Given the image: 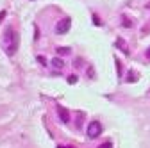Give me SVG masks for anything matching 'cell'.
<instances>
[{"mask_svg": "<svg viewBox=\"0 0 150 148\" xmlns=\"http://www.w3.org/2000/svg\"><path fill=\"white\" fill-rule=\"evenodd\" d=\"M2 47L6 50L7 55H13L18 48V34L14 32V29L9 25L6 27V32H4V38H2Z\"/></svg>", "mask_w": 150, "mask_h": 148, "instance_id": "6da1fadb", "label": "cell"}, {"mask_svg": "<svg viewBox=\"0 0 150 148\" xmlns=\"http://www.w3.org/2000/svg\"><path fill=\"white\" fill-rule=\"evenodd\" d=\"M100 134H102V123L97 121V120L89 121V123H88V136H89L91 139H95V137H98Z\"/></svg>", "mask_w": 150, "mask_h": 148, "instance_id": "7a4b0ae2", "label": "cell"}, {"mask_svg": "<svg viewBox=\"0 0 150 148\" xmlns=\"http://www.w3.org/2000/svg\"><path fill=\"white\" fill-rule=\"evenodd\" d=\"M70 27H71V20H70V18H64V20H61V22L57 23L55 32H57V34H66V32L70 30Z\"/></svg>", "mask_w": 150, "mask_h": 148, "instance_id": "3957f363", "label": "cell"}, {"mask_svg": "<svg viewBox=\"0 0 150 148\" xmlns=\"http://www.w3.org/2000/svg\"><path fill=\"white\" fill-rule=\"evenodd\" d=\"M57 114H59V118H61L63 123H68L70 121V113H68L64 107H57Z\"/></svg>", "mask_w": 150, "mask_h": 148, "instance_id": "277c9868", "label": "cell"}, {"mask_svg": "<svg viewBox=\"0 0 150 148\" xmlns=\"http://www.w3.org/2000/svg\"><path fill=\"white\" fill-rule=\"evenodd\" d=\"M52 64H54V68H63V64H64V63H63L61 59H57V57H55V59L52 61Z\"/></svg>", "mask_w": 150, "mask_h": 148, "instance_id": "5b68a950", "label": "cell"}, {"mask_svg": "<svg viewBox=\"0 0 150 148\" xmlns=\"http://www.w3.org/2000/svg\"><path fill=\"white\" fill-rule=\"evenodd\" d=\"M118 45L122 47V52H123V54H127V47H125V43H123V39H118Z\"/></svg>", "mask_w": 150, "mask_h": 148, "instance_id": "8992f818", "label": "cell"}, {"mask_svg": "<svg viewBox=\"0 0 150 148\" xmlns=\"http://www.w3.org/2000/svg\"><path fill=\"white\" fill-rule=\"evenodd\" d=\"M68 82H70V84H75V82H77V77H75V75L68 77Z\"/></svg>", "mask_w": 150, "mask_h": 148, "instance_id": "52a82bcc", "label": "cell"}, {"mask_svg": "<svg viewBox=\"0 0 150 148\" xmlns=\"http://www.w3.org/2000/svg\"><path fill=\"white\" fill-rule=\"evenodd\" d=\"M98 148H112V144H111V143L107 141V143H104V144H100Z\"/></svg>", "mask_w": 150, "mask_h": 148, "instance_id": "ba28073f", "label": "cell"}, {"mask_svg": "<svg viewBox=\"0 0 150 148\" xmlns=\"http://www.w3.org/2000/svg\"><path fill=\"white\" fill-rule=\"evenodd\" d=\"M123 27H132V22H127V20H125V22H123Z\"/></svg>", "mask_w": 150, "mask_h": 148, "instance_id": "9c48e42d", "label": "cell"}, {"mask_svg": "<svg viewBox=\"0 0 150 148\" xmlns=\"http://www.w3.org/2000/svg\"><path fill=\"white\" fill-rule=\"evenodd\" d=\"M57 52H61V54H68V52H70V50H68V48H61V50H59V48H57Z\"/></svg>", "mask_w": 150, "mask_h": 148, "instance_id": "30bf717a", "label": "cell"}, {"mask_svg": "<svg viewBox=\"0 0 150 148\" xmlns=\"http://www.w3.org/2000/svg\"><path fill=\"white\" fill-rule=\"evenodd\" d=\"M146 57H148V59H150V48H148V50H146Z\"/></svg>", "mask_w": 150, "mask_h": 148, "instance_id": "8fae6325", "label": "cell"}, {"mask_svg": "<svg viewBox=\"0 0 150 148\" xmlns=\"http://www.w3.org/2000/svg\"><path fill=\"white\" fill-rule=\"evenodd\" d=\"M59 148H71V146H59Z\"/></svg>", "mask_w": 150, "mask_h": 148, "instance_id": "7c38bea8", "label": "cell"}]
</instances>
